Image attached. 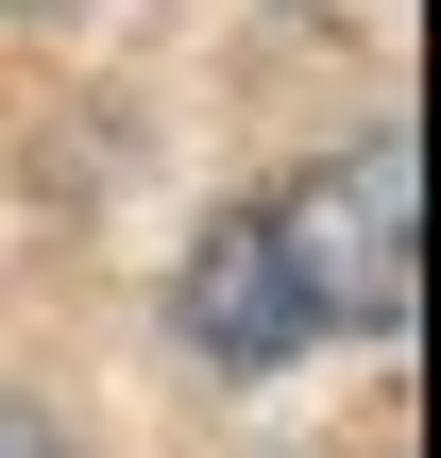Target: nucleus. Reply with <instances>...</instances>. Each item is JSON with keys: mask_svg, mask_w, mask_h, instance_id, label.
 Wrapping results in <instances>:
<instances>
[{"mask_svg": "<svg viewBox=\"0 0 441 458\" xmlns=\"http://www.w3.org/2000/svg\"><path fill=\"white\" fill-rule=\"evenodd\" d=\"M408 204H425L408 136H374V153H323L289 204H255V221H272V272H289V306H306V340H323V323H357V340H408V306H425V238H408Z\"/></svg>", "mask_w": 441, "mask_h": 458, "instance_id": "nucleus-1", "label": "nucleus"}, {"mask_svg": "<svg viewBox=\"0 0 441 458\" xmlns=\"http://www.w3.org/2000/svg\"><path fill=\"white\" fill-rule=\"evenodd\" d=\"M170 323H187L204 374H289V357H306V306H289V272H272V221H204Z\"/></svg>", "mask_w": 441, "mask_h": 458, "instance_id": "nucleus-2", "label": "nucleus"}, {"mask_svg": "<svg viewBox=\"0 0 441 458\" xmlns=\"http://www.w3.org/2000/svg\"><path fill=\"white\" fill-rule=\"evenodd\" d=\"M0 458H68V442H51V408H17V391H0Z\"/></svg>", "mask_w": 441, "mask_h": 458, "instance_id": "nucleus-3", "label": "nucleus"}]
</instances>
